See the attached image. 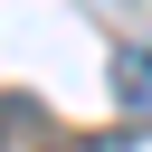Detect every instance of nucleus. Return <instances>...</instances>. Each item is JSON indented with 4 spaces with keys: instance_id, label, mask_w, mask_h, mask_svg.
Returning a JSON list of instances; mask_svg holds the SVG:
<instances>
[{
    "instance_id": "1",
    "label": "nucleus",
    "mask_w": 152,
    "mask_h": 152,
    "mask_svg": "<svg viewBox=\"0 0 152 152\" xmlns=\"http://www.w3.org/2000/svg\"><path fill=\"white\" fill-rule=\"evenodd\" d=\"M124 95H133V104H152V48H133V57H124Z\"/></svg>"
}]
</instances>
